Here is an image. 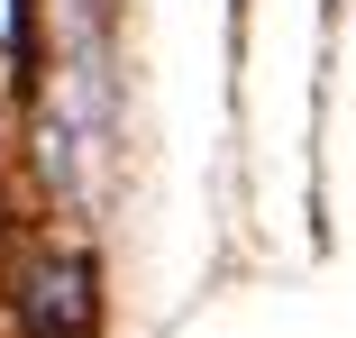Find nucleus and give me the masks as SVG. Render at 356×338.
Here are the masks:
<instances>
[{
    "label": "nucleus",
    "instance_id": "nucleus-1",
    "mask_svg": "<svg viewBox=\"0 0 356 338\" xmlns=\"http://www.w3.org/2000/svg\"><path fill=\"white\" fill-rule=\"evenodd\" d=\"M37 338H83V320H92V293H83V265H46L37 275Z\"/></svg>",
    "mask_w": 356,
    "mask_h": 338
}]
</instances>
